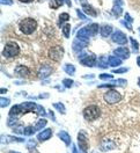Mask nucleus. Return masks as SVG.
<instances>
[{
  "label": "nucleus",
  "instance_id": "nucleus-1",
  "mask_svg": "<svg viewBox=\"0 0 140 153\" xmlns=\"http://www.w3.org/2000/svg\"><path fill=\"white\" fill-rule=\"evenodd\" d=\"M37 28V21L33 18H26L23 19L19 25V29L24 35H31Z\"/></svg>",
  "mask_w": 140,
  "mask_h": 153
},
{
  "label": "nucleus",
  "instance_id": "nucleus-2",
  "mask_svg": "<svg viewBox=\"0 0 140 153\" xmlns=\"http://www.w3.org/2000/svg\"><path fill=\"white\" fill-rule=\"evenodd\" d=\"M82 114H84V120H87L89 122H93V121L97 120L101 116V109H100L99 105H88V107H86L84 109Z\"/></svg>",
  "mask_w": 140,
  "mask_h": 153
},
{
  "label": "nucleus",
  "instance_id": "nucleus-3",
  "mask_svg": "<svg viewBox=\"0 0 140 153\" xmlns=\"http://www.w3.org/2000/svg\"><path fill=\"white\" fill-rule=\"evenodd\" d=\"M20 52V48L18 45V43L15 42H8L6 43L5 48L2 50V56L5 58H13L16 57Z\"/></svg>",
  "mask_w": 140,
  "mask_h": 153
},
{
  "label": "nucleus",
  "instance_id": "nucleus-4",
  "mask_svg": "<svg viewBox=\"0 0 140 153\" xmlns=\"http://www.w3.org/2000/svg\"><path fill=\"white\" fill-rule=\"evenodd\" d=\"M103 99L108 105H116L121 100V94L116 89H110L104 94Z\"/></svg>",
  "mask_w": 140,
  "mask_h": 153
},
{
  "label": "nucleus",
  "instance_id": "nucleus-5",
  "mask_svg": "<svg viewBox=\"0 0 140 153\" xmlns=\"http://www.w3.org/2000/svg\"><path fill=\"white\" fill-rule=\"evenodd\" d=\"M64 53H65V50L61 48L60 45H55V47L49 49L47 56H49L50 59H52V60H55V62H59V60L63 58Z\"/></svg>",
  "mask_w": 140,
  "mask_h": 153
},
{
  "label": "nucleus",
  "instance_id": "nucleus-6",
  "mask_svg": "<svg viewBox=\"0 0 140 153\" xmlns=\"http://www.w3.org/2000/svg\"><path fill=\"white\" fill-rule=\"evenodd\" d=\"M79 62L82 65H86V66L88 67H93L96 64V57L93 53L92 55H87L86 52H84L82 55L79 56Z\"/></svg>",
  "mask_w": 140,
  "mask_h": 153
},
{
  "label": "nucleus",
  "instance_id": "nucleus-7",
  "mask_svg": "<svg viewBox=\"0 0 140 153\" xmlns=\"http://www.w3.org/2000/svg\"><path fill=\"white\" fill-rule=\"evenodd\" d=\"M78 145L80 147V150L82 152H86L89 149V143H88V138L84 131H80L78 134Z\"/></svg>",
  "mask_w": 140,
  "mask_h": 153
},
{
  "label": "nucleus",
  "instance_id": "nucleus-8",
  "mask_svg": "<svg viewBox=\"0 0 140 153\" xmlns=\"http://www.w3.org/2000/svg\"><path fill=\"white\" fill-rule=\"evenodd\" d=\"M111 39L113 43H117V44H119V45H124V44L127 43V37H126V35H125L123 31H119V30H117V31H115V33L112 34Z\"/></svg>",
  "mask_w": 140,
  "mask_h": 153
},
{
  "label": "nucleus",
  "instance_id": "nucleus-9",
  "mask_svg": "<svg viewBox=\"0 0 140 153\" xmlns=\"http://www.w3.org/2000/svg\"><path fill=\"white\" fill-rule=\"evenodd\" d=\"M88 45V41H82V39H79V38H75L73 44H72V50L75 53H79L82 51V49H84Z\"/></svg>",
  "mask_w": 140,
  "mask_h": 153
},
{
  "label": "nucleus",
  "instance_id": "nucleus-10",
  "mask_svg": "<svg viewBox=\"0 0 140 153\" xmlns=\"http://www.w3.org/2000/svg\"><path fill=\"white\" fill-rule=\"evenodd\" d=\"M113 55H115L116 57L121 58V59H129L131 56V51L129 50V48L123 47V48L115 49V50H113Z\"/></svg>",
  "mask_w": 140,
  "mask_h": 153
},
{
  "label": "nucleus",
  "instance_id": "nucleus-11",
  "mask_svg": "<svg viewBox=\"0 0 140 153\" xmlns=\"http://www.w3.org/2000/svg\"><path fill=\"white\" fill-rule=\"evenodd\" d=\"M53 72V68L47 65V64H44L39 67V71H38V78L39 79H44V78H47L51 73Z\"/></svg>",
  "mask_w": 140,
  "mask_h": 153
},
{
  "label": "nucleus",
  "instance_id": "nucleus-12",
  "mask_svg": "<svg viewBox=\"0 0 140 153\" xmlns=\"http://www.w3.org/2000/svg\"><path fill=\"white\" fill-rule=\"evenodd\" d=\"M81 7H82V10H84V14L89 15V16H93V18H96L97 16V13L94 7H92V5H89L88 2H81Z\"/></svg>",
  "mask_w": 140,
  "mask_h": 153
},
{
  "label": "nucleus",
  "instance_id": "nucleus-13",
  "mask_svg": "<svg viewBox=\"0 0 140 153\" xmlns=\"http://www.w3.org/2000/svg\"><path fill=\"white\" fill-rule=\"evenodd\" d=\"M14 73H15V76H20V78H26V76H28L29 74H30V71H29V68L27 66L19 65V66H16L15 71H14Z\"/></svg>",
  "mask_w": 140,
  "mask_h": 153
},
{
  "label": "nucleus",
  "instance_id": "nucleus-14",
  "mask_svg": "<svg viewBox=\"0 0 140 153\" xmlns=\"http://www.w3.org/2000/svg\"><path fill=\"white\" fill-rule=\"evenodd\" d=\"M52 137V130L51 129H45L42 132H39L37 134V139L39 142H45L47 139H50Z\"/></svg>",
  "mask_w": 140,
  "mask_h": 153
},
{
  "label": "nucleus",
  "instance_id": "nucleus-15",
  "mask_svg": "<svg viewBox=\"0 0 140 153\" xmlns=\"http://www.w3.org/2000/svg\"><path fill=\"white\" fill-rule=\"evenodd\" d=\"M90 37H92V36H90V34H89V31H88L87 27L81 28L79 31H78V33H76V38H79V39H82V41H88Z\"/></svg>",
  "mask_w": 140,
  "mask_h": 153
},
{
  "label": "nucleus",
  "instance_id": "nucleus-16",
  "mask_svg": "<svg viewBox=\"0 0 140 153\" xmlns=\"http://www.w3.org/2000/svg\"><path fill=\"white\" fill-rule=\"evenodd\" d=\"M1 142L2 143H21L24 142V138H20V137H10V136H1Z\"/></svg>",
  "mask_w": 140,
  "mask_h": 153
},
{
  "label": "nucleus",
  "instance_id": "nucleus-17",
  "mask_svg": "<svg viewBox=\"0 0 140 153\" xmlns=\"http://www.w3.org/2000/svg\"><path fill=\"white\" fill-rule=\"evenodd\" d=\"M112 33V27L110 25H103L100 28V34L102 37H108L110 36V34Z\"/></svg>",
  "mask_w": 140,
  "mask_h": 153
},
{
  "label": "nucleus",
  "instance_id": "nucleus-18",
  "mask_svg": "<svg viewBox=\"0 0 140 153\" xmlns=\"http://www.w3.org/2000/svg\"><path fill=\"white\" fill-rule=\"evenodd\" d=\"M58 137L65 143L66 146H70L71 145V136L68 134V132H66V131H60L59 134H58Z\"/></svg>",
  "mask_w": 140,
  "mask_h": 153
},
{
  "label": "nucleus",
  "instance_id": "nucleus-19",
  "mask_svg": "<svg viewBox=\"0 0 140 153\" xmlns=\"http://www.w3.org/2000/svg\"><path fill=\"white\" fill-rule=\"evenodd\" d=\"M86 27H87V29H88L90 36H95V35L100 31V26H99L97 23H89V25H87Z\"/></svg>",
  "mask_w": 140,
  "mask_h": 153
},
{
  "label": "nucleus",
  "instance_id": "nucleus-20",
  "mask_svg": "<svg viewBox=\"0 0 140 153\" xmlns=\"http://www.w3.org/2000/svg\"><path fill=\"white\" fill-rule=\"evenodd\" d=\"M97 66L100 68H108V66H109V56H101L99 58Z\"/></svg>",
  "mask_w": 140,
  "mask_h": 153
},
{
  "label": "nucleus",
  "instance_id": "nucleus-21",
  "mask_svg": "<svg viewBox=\"0 0 140 153\" xmlns=\"http://www.w3.org/2000/svg\"><path fill=\"white\" fill-rule=\"evenodd\" d=\"M121 64V59H119L116 56H109V66L111 67H116L119 66Z\"/></svg>",
  "mask_w": 140,
  "mask_h": 153
},
{
  "label": "nucleus",
  "instance_id": "nucleus-22",
  "mask_svg": "<svg viewBox=\"0 0 140 153\" xmlns=\"http://www.w3.org/2000/svg\"><path fill=\"white\" fill-rule=\"evenodd\" d=\"M63 68H64V71H65V72L67 73V74H68V76H74L75 71H76V70H75L74 65H73V64H70V63L65 64Z\"/></svg>",
  "mask_w": 140,
  "mask_h": 153
},
{
  "label": "nucleus",
  "instance_id": "nucleus-23",
  "mask_svg": "<svg viewBox=\"0 0 140 153\" xmlns=\"http://www.w3.org/2000/svg\"><path fill=\"white\" fill-rule=\"evenodd\" d=\"M64 1H65V0H50L49 6H50V8H52V10H58V8L64 4Z\"/></svg>",
  "mask_w": 140,
  "mask_h": 153
},
{
  "label": "nucleus",
  "instance_id": "nucleus-24",
  "mask_svg": "<svg viewBox=\"0 0 140 153\" xmlns=\"http://www.w3.org/2000/svg\"><path fill=\"white\" fill-rule=\"evenodd\" d=\"M70 20V14L68 13H61L59 15V19H58V26L59 27H63V23L67 22Z\"/></svg>",
  "mask_w": 140,
  "mask_h": 153
},
{
  "label": "nucleus",
  "instance_id": "nucleus-25",
  "mask_svg": "<svg viewBox=\"0 0 140 153\" xmlns=\"http://www.w3.org/2000/svg\"><path fill=\"white\" fill-rule=\"evenodd\" d=\"M112 14L115 15V18H119L121 15V13H123V8H121V6L119 5H117V4H115L113 5V7H112Z\"/></svg>",
  "mask_w": 140,
  "mask_h": 153
},
{
  "label": "nucleus",
  "instance_id": "nucleus-26",
  "mask_svg": "<svg viewBox=\"0 0 140 153\" xmlns=\"http://www.w3.org/2000/svg\"><path fill=\"white\" fill-rule=\"evenodd\" d=\"M47 124V121L45 120V118H41V120H38L37 122H36V124H35L36 131L41 130V129H43V128H45V125Z\"/></svg>",
  "mask_w": 140,
  "mask_h": 153
},
{
  "label": "nucleus",
  "instance_id": "nucleus-27",
  "mask_svg": "<svg viewBox=\"0 0 140 153\" xmlns=\"http://www.w3.org/2000/svg\"><path fill=\"white\" fill-rule=\"evenodd\" d=\"M111 84L113 86H121V87H125L127 85V81L125 79H118V80H115V81H111Z\"/></svg>",
  "mask_w": 140,
  "mask_h": 153
},
{
  "label": "nucleus",
  "instance_id": "nucleus-28",
  "mask_svg": "<svg viewBox=\"0 0 140 153\" xmlns=\"http://www.w3.org/2000/svg\"><path fill=\"white\" fill-rule=\"evenodd\" d=\"M129 39H130V42H131V45H132V49H133V52H138V51H139V43H138L133 37H130Z\"/></svg>",
  "mask_w": 140,
  "mask_h": 153
},
{
  "label": "nucleus",
  "instance_id": "nucleus-29",
  "mask_svg": "<svg viewBox=\"0 0 140 153\" xmlns=\"http://www.w3.org/2000/svg\"><path fill=\"white\" fill-rule=\"evenodd\" d=\"M53 107L56 108V109L58 110V111H59V113H61V114H65L66 108H65V105H63L61 102H57V103H53Z\"/></svg>",
  "mask_w": 140,
  "mask_h": 153
},
{
  "label": "nucleus",
  "instance_id": "nucleus-30",
  "mask_svg": "<svg viewBox=\"0 0 140 153\" xmlns=\"http://www.w3.org/2000/svg\"><path fill=\"white\" fill-rule=\"evenodd\" d=\"M70 31H71V25L70 23H66L63 26V34L66 38L70 37Z\"/></svg>",
  "mask_w": 140,
  "mask_h": 153
},
{
  "label": "nucleus",
  "instance_id": "nucleus-31",
  "mask_svg": "<svg viewBox=\"0 0 140 153\" xmlns=\"http://www.w3.org/2000/svg\"><path fill=\"white\" fill-rule=\"evenodd\" d=\"M35 132H36L35 126H27V128H24V134L26 136H33Z\"/></svg>",
  "mask_w": 140,
  "mask_h": 153
},
{
  "label": "nucleus",
  "instance_id": "nucleus-32",
  "mask_svg": "<svg viewBox=\"0 0 140 153\" xmlns=\"http://www.w3.org/2000/svg\"><path fill=\"white\" fill-rule=\"evenodd\" d=\"M10 103V100L8 99V97H4V96H1V97H0V105H1V108L7 107Z\"/></svg>",
  "mask_w": 140,
  "mask_h": 153
},
{
  "label": "nucleus",
  "instance_id": "nucleus-33",
  "mask_svg": "<svg viewBox=\"0 0 140 153\" xmlns=\"http://www.w3.org/2000/svg\"><path fill=\"white\" fill-rule=\"evenodd\" d=\"M18 123H19L18 117H10L8 121H7V125L8 126H14V125H16Z\"/></svg>",
  "mask_w": 140,
  "mask_h": 153
},
{
  "label": "nucleus",
  "instance_id": "nucleus-34",
  "mask_svg": "<svg viewBox=\"0 0 140 153\" xmlns=\"http://www.w3.org/2000/svg\"><path fill=\"white\" fill-rule=\"evenodd\" d=\"M73 80L72 79H64L63 80V85L66 87V88H71V87L73 86Z\"/></svg>",
  "mask_w": 140,
  "mask_h": 153
},
{
  "label": "nucleus",
  "instance_id": "nucleus-35",
  "mask_svg": "<svg viewBox=\"0 0 140 153\" xmlns=\"http://www.w3.org/2000/svg\"><path fill=\"white\" fill-rule=\"evenodd\" d=\"M36 114L41 115V116H47V111L41 105H37V113Z\"/></svg>",
  "mask_w": 140,
  "mask_h": 153
},
{
  "label": "nucleus",
  "instance_id": "nucleus-36",
  "mask_svg": "<svg viewBox=\"0 0 140 153\" xmlns=\"http://www.w3.org/2000/svg\"><path fill=\"white\" fill-rule=\"evenodd\" d=\"M99 78L101 79V80H111L112 79V74H108V73H102V74H100Z\"/></svg>",
  "mask_w": 140,
  "mask_h": 153
},
{
  "label": "nucleus",
  "instance_id": "nucleus-37",
  "mask_svg": "<svg viewBox=\"0 0 140 153\" xmlns=\"http://www.w3.org/2000/svg\"><path fill=\"white\" fill-rule=\"evenodd\" d=\"M76 14H78V16H79V19L80 20H84V21H89V19L84 15V13H81V10H76Z\"/></svg>",
  "mask_w": 140,
  "mask_h": 153
},
{
  "label": "nucleus",
  "instance_id": "nucleus-38",
  "mask_svg": "<svg viewBox=\"0 0 140 153\" xmlns=\"http://www.w3.org/2000/svg\"><path fill=\"white\" fill-rule=\"evenodd\" d=\"M121 25H124L126 28L130 30V31H133V28H132V23H131V22H127V21L123 20V21H121Z\"/></svg>",
  "mask_w": 140,
  "mask_h": 153
},
{
  "label": "nucleus",
  "instance_id": "nucleus-39",
  "mask_svg": "<svg viewBox=\"0 0 140 153\" xmlns=\"http://www.w3.org/2000/svg\"><path fill=\"white\" fill-rule=\"evenodd\" d=\"M127 71H129V67H121V68H116L113 73H125Z\"/></svg>",
  "mask_w": 140,
  "mask_h": 153
},
{
  "label": "nucleus",
  "instance_id": "nucleus-40",
  "mask_svg": "<svg viewBox=\"0 0 140 153\" xmlns=\"http://www.w3.org/2000/svg\"><path fill=\"white\" fill-rule=\"evenodd\" d=\"M125 21H127V22H133V19L131 18V15L129 14V13H125Z\"/></svg>",
  "mask_w": 140,
  "mask_h": 153
},
{
  "label": "nucleus",
  "instance_id": "nucleus-41",
  "mask_svg": "<svg viewBox=\"0 0 140 153\" xmlns=\"http://www.w3.org/2000/svg\"><path fill=\"white\" fill-rule=\"evenodd\" d=\"M2 5H13V0H0Z\"/></svg>",
  "mask_w": 140,
  "mask_h": 153
},
{
  "label": "nucleus",
  "instance_id": "nucleus-42",
  "mask_svg": "<svg viewBox=\"0 0 140 153\" xmlns=\"http://www.w3.org/2000/svg\"><path fill=\"white\" fill-rule=\"evenodd\" d=\"M21 2H23V4H29V2H33L34 0H19Z\"/></svg>",
  "mask_w": 140,
  "mask_h": 153
},
{
  "label": "nucleus",
  "instance_id": "nucleus-43",
  "mask_svg": "<svg viewBox=\"0 0 140 153\" xmlns=\"http://www.w3.org/2000/svg\"><path fill=\"white\" fill-rule=\"evenodd\" d=\"M49 114H50V116H51V118H52V120H53V121H56V117H55V116H53V113H52V111H51V110H50V111H49Z\"/></svg>",
  "mask_w": 140,
  "mask_h": 153
},
{
  "label": "nucleus",
  "instance_id": "nucleus-44",
  "mask_svg": "<svg viewBox=\"0 0 140 153\" xmlns=\"http://www.w3.org/2000/svg\"><path fill=\"white\" fill-rule=\"evenodd\" d=\"M94 76H95L94 74H88V76H84V78H86V79H90V78H92V79H93Z\"/></svg>",
  "mask_w": 140,
  "mask_h": 153
},
{
  "label": "nucleus",
  "instance_id": "nucleus-45",
  "mask_svg": "<svg viewBox=\"0 0 140 153\" xmlns=\"http://www.w3.org/2000/svg\"><path fill=\"white\" fill-rule=\"evenodd\" d=\"M72 151H73L72 153H78V151H76V146H75V145H73V149H72Z\"/></svg>",
  "mask_w": 140,
  "mask_h": 153
},
{
  "label": "nucleus",
  "instance_id": "nucleus-46",
  "mask_svg": "<svg viewBox=\"0 0 140 153\" xmlns=\"http://www.w3.org/2000/svg\"><path fill=\"white\" fill-rule=\"evenodd\" d=\"M137 64H138V66L140 67V56H138V57H137Z\"/></svg>",
  "mask_w": 140,
  "mask_h": 153
},
{
  "label": "nucleus",
  "instance_id": "nucleus-47",
  "mask_svg": "<svg viewBox=\"0 0 140 153\" xmlns=\"http://www.w3.org/2000/svg\"><path fill=\"white\" fill-rule=\"evenodd\" d=\"M6 92H7V89H6V88H1V94H5Z\"/></svg>",
  "mask_w": 140,
  "mask_h": 153
},
{
  "label": "nucleus",
  "instance_id": "nucleus-48",
  "mask_svg": "<svg viewBox=\"0 0 140 153\" xmlns=\"http://www.w3.org/2000/svg\"><path fill=\"white\" fill-rule=\"evenodd\" d=\"M66 4H67V6H70L71 7V0H65Z\"/></svg>",
  "mask_w": 140,
  "mask_h": 153
},
{
  "label": "nucleus",
  "instance_id": "nucleus-49",
  "mask_svg": "<svg viewBox=\"0 0 140 153\" xmlns=\"http://www.w3.org/2000/svg\"><path fill=\"white\" fill-rule=\"evenodd\" d=\"M138 86L140 87V78H138Z\"/></svg>",
  "mask_w": 140,
  "mask_h": 153
},
{
  "label": "nucleus",
  "instance_id": "nucleus-50",
  "mask_svg": "<svg viewBox=\"0 0 140 153\" xmlns=\"http://www.w3.org/2000/svg\"><path fill=\"white\" fill-rule=\"evenodd\" d=\"M8 153H19V152H14V151H12V152H8Z\"/></svg>",
  "mask_w": 140,
  "mask_h": 153
},
{
  "label": "nucleus",
  "instance_id": "nucleus-51",
  "mask_svg": "<svg viewBox=\"0 0 140 153\" xmlns=\"http://www.w3.org/2000/svg\"><path fill=\"white\" fill-rule=\"evenodd\" d=\"M139 33H140V28H139Z\"/></svg>",
  "mask_w": 140,
  "mask_h": 153
},
{
  "label": "nucleus",
  "instance_id": "nucleus-52",
  "mask_svg": "<svg viewBox=\"0 0 140 153\" xmlns=\"http://www.w3.org/2000/svg\"><path fill=\"white\" fill-rule=\"evenodd\" d=\"M82 153H86V152H82Z\"/></svg>",
  "mask_w": 140,
  "mask_h": 153
}]
</instances>
